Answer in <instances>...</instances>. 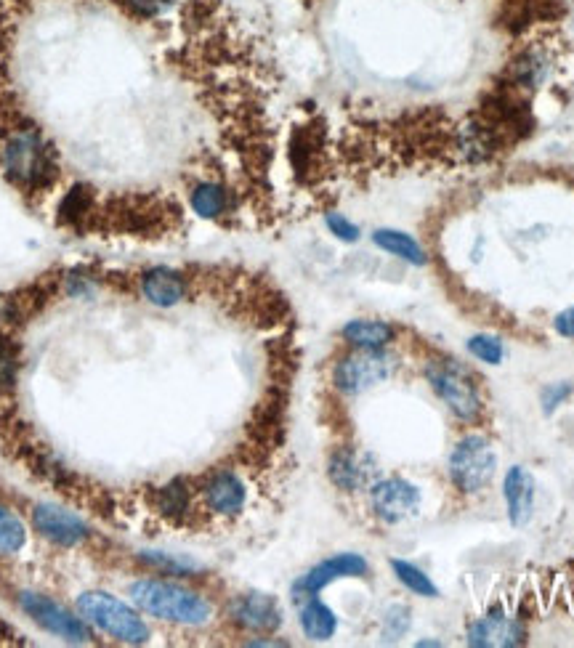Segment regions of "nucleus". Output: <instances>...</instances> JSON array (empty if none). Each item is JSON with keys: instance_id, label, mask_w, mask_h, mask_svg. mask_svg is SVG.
Segmentation results:
<instances>
[{"instance_id": "29", "label": "nucleus", "mask_w": 574, "mask_h": 648, "mask_svg": "<svg viewBox=\"0 0 574 648\" xmlns=\"http://www.w3.org/2000/svg\"><path fill=\"white\" fill-rule=\"evenodd\" d=\"M327 229L343 242H357L359 240V226H354L349 218H343L341 213H330L327 216Z\"/></svg>"}, {"instance_id": "13", "label": "nucleus", "mask_w": 574, "mask_h": 648, "mask_svg": "<svg viewBox=\"0 0 574 648\" xmlns=\"http://www.w3.org/2000/svg\"><path fill=\"white\" fill-rule=\"evenodd\" d=\"M232 619L253 633H274L282 625V606L266 593L240 595L232 603Z\"/></svg>"}, {"instance_id": "27", "label": "nucleus", "mask_w": 574, "mask_h": 648, "mask_svg": "<svg viewBox=\"0 0 574 648\" xmlns=\"http://www.w3.org/2000/svg\"><path fill=\"white\" fill-rule=\"evenodd\" d=\"M383 633L391 638V641H396V638H402L404 633H407V627H410V611L404 609V606H391V609L383 614Z\"/></svg>"}, {"instance_id": "9", "label": "nucleus", "mask_w": 574, "mask_h": 648, "mask_svg": "<svg viewBox=\"0 0 574 648\" xmlns=\"http://www.w3.org/2000/svg\"><path fill=\"white\" fill-rule=\"evenodd\" d=\"M527 638V627L521 619L505 614L500 606L489 609L484 617L471 622L468 627V646L492 648V646H519Z\"/></svg>"}, {"instance_id": "24", "label": "nucleus", "mask_w": 574, "mask_h": 648, "mask_svg": "<svg viewBox=\"0 0 574 648\" xmlns=\"http://www.w3.org/2000/svg\"><path fill=\"white\" fill-rule=\"evenodd\" d=\"M157 502H160V510L165 516L181 518L189 510V489L184 481H171L168 486L160 489L157 494Z\"/></svg>"}, {"instance_id": "25", "label": "nucleus", "mask_w": 574, "mask_h": 648, "mask_svg": "<svg viewBox=\"0 0 574 648\" xmlns=\"http://www.w3.org/2000/svg\"><path fill=\"white\" fill-rule=\"evenodd\" d=\"M141 561L149 566H155V569L165 571V574H176V577H189L194 571H200V566L189 561V558H179V556H165V553H157V550H147V553H141Z\"/></svg>"}, {"instance_id": "11", "label": "nucleus", "mask_w": 574, "mask_h": 648, "mask_svg": "<svg viewBox=\"0 0 574 648\" xmlns=\"http://www.w3.org/2000/svg\"><path fill=\"white\" fill-rule=\"evenodd\" d=\"M327 473H330V481H333L338 489H343V492H359V489L373 484L378 465H375L373 455L359 452V449L343 447L330 457Z\"/></svg>"}, {"instance_id": "17", "label": "nucleus", "mask_w": 574, "mask_h": 648, "mask_svg": "<svg viewBox=\"0 0 574 648\" xmlns=\"http://www.w3.org/2000/svg\"><path fill=\"white\" fill-rule=\"evenodd\" d=\"M343 338L349 340L354 348H367V351H381L394 340V327L378 319H354L343 327Z\"/></svg>"}, {"instance_id": "31", "label": "nucleus", "mask_w": 574, "mask_h": 648, "mask_svg": "<svg viewBox=\"0 0 574 648\" xmlns=\"http://www.w3.org/2000/svg\"><path fill=\"white\" fill-rule=\"evenodd\" d=\"M572 396V386L569 383H556V386H548L543 391V409L551 415L553 409L559 407V404H564Z\"/></svg>"}, {"instance_id": "16", "label": "nucleus", "mask_w": 574, "mask_h": 648, "mask_svg": "<svg viewBox=\"0 0 574 648\" xmlns=\"http://www.w3.org/2000/svg\"><path fill=\"white\" fill-rule=\"evenodd\" d=\"M245 500H248V489L240 481L237 473L221 471L216 473L213 479L205 486V502L213 513H221V516H234L245 508Z\"/></svg>"}, {"instance_id": "6", "label": "nucleus", "mask_w": 574, "mask_h": 648, "mask_svg": "<svg viewBox=\"0 0 574 648\" xmlns=\"http://www.w3.org/2000/svg\"><path fill=\"white\" fill-rule=\"evenodd\" d=\"M396 370V359L386 351H367V348H357V354L343 356L341 362L335 364L333 380L335 388L343 394L357 396L365 394L378 383H386Z\"/></svg>"}, {"instance_id": "8", "label": "nucleus", "mask_w": 574, "mask_h": 648, "mask_svg": "<svg viewBox=\"0 0 574 648\" xmlns=\"http://www.w3.org/2000/svg\"><path fill=\"white\" fill-rule=\"evenodd\" d=\"M370 505L375 516L386 524H402L410 516H415L420 508V489L410 481L391 476L370 484Z\"/></svg>"}, {"instance_id": "22", "label": "nucleus", "mask_w": 574, "mask_h": 648, "mask_svg": "<svg viewBox=\"0 0 574 648\" xmlns=\"http://www.w3.org/2000/svg\"><path fill=\"white\" fill-rule=\"evenodd\" d=\"M391 569H394L396 579L402 582L410 593L415 595H423V598H436L439 595V587L431 582V577H428L426 571L418 569L415 564H410V561H391Z\"/></svg>"}, {"instance_id": "19", "label": "nucleus", "mask_w": 574, "mask_h": 648, "mask_svg": "<svg viewBox=\"0 0 574 648\" xmlns=\"http://www.w3.org/2000/svg\"><path fill=\"white\" fill-rule=\"evenodd\" d=\"M373 242L381 247V250L396 255V258H402V261L412 263V266H423V263H426L423 247L412 240L410 234L396 232V229H378V232L373 234Z\"/></svg>"}, {"instance_id": "20", "label": "nucleus", "mask_w": 574, "mask_h": 648, "mask_svg": "<svg viewBox=\"0 0 574 648\" xmlns=\"http://www.w3.org/2000/svg\"><path fill=\"white\" fill-rule=\"evenodd\" d=\"M189 202H192V210L197 216L218 218L224 216L226 208H229V192L218 184H200L194 186Z\"/></svg>"}, {"instance_id": "15", "label": "nucleus", "mask_w": 574, "mask_h": 648, "mask_svg": "<svg viewBox=\"0 0 574 648\" xmlns=\"http://www.w3.org/2000/svg\"><path fill=\"white\" fill-rule=\"evenodd\" d=\"M503 497L508 521L513 526H527L535 510V479L521 465H513L503 479Z\"/></svg>"}, {"instance_id": "7", "label": "nucleus", "mask_w": 574, "mask_h": 648, "mask_svg": "<svg viewBox=\"0 0 574 648\" xmlns=\"http://www.w3.org/2000/svg\"><path fill=\"white\" fill-rule=\"evenodd\" d=\"M22 609L30 614L40 627H46L48 633H54L56 638H64L70 643H86L91 641V627L83 617H75L72 611L59 606L56 601L38 593H22L19 595Z\"/></svg>"}, {"instance_id": "5", "label": "nucleus", "mask_w": 574, "mask_h": 648, "mask_svg": "<svg viewBox=\"0 0 574 648\" xmlns=\"http://www.w3.org/2000/svg\"><path fill=\"white\" fill-rule=\"evenodd\" d=\"M497 455L484 436H466L450 455V479L460 492H481L495 479Z\"/></svg>"}, {"instance_id": "12", "label": "nucleus", "mask_w": 574, "mask_h": 648, "mask_svg": "<svg viewBox=\"0 0 574 648\" xmlns=\"http://www.w3.org/2000/svg\"><path fill=\"white\" fill-rule=\"evenodd\" d=\"M367 574V561L357 553H341V556H333L317 564L309 574H303L298 582H295V593L303 595V598H311L317 595L319 590H325L327 585H333L335 579L343 577H362Z\"/></svg>"}, {"instance_id": "1", "label": "nucleus", "mask_w": 574, "mask_h": 648, "mask_svg": "<svg viewBox=\"0 0 574 648\" xmlns=\"http://www.w3.org/2000/svg\"><path fill=\"white\" fill-rule=\"evenodd\" d=\"M131 598L136 609L149 617L165 619L173 625L200 627L208 625L213 617L210 603L187 587L163 582V579H139L131 585Z\"/></svg>"}, {"instance_id": "32", "label": "nucleus", "mask_w": 574, "mask_h": 648, "mask_svg": "<svg viewBox=\"0 0 574 648\" xmlns=\"http://www.w3.org/2000/svg\"><path fill=\"white\" fill-rule=\"evenodd\" d=\"M556 332H559L561 338H574V306H569L567 311H561L556 322H553Z\"/></svg>"}, {"instance_id": "30", "label": "nucleus", "mask_w": 574, "mask_h": 648, "mask_svg": "<svg viewBox=\"0 0 574 648\" xmlns=\"http://www.w3.org/2000/svg\"><path fill=\"white\" fill-rule=\"evenodd\" d=\"M16 380V359L6 343H0V391H8Z\"/></svg>"}, {"instance_id": "18", "label": "nucleus", "mask_w": 574, "mask_h": 648, "mask_svg": "<svg viewBox=\"0 0 574 648\" xmlns=\"http://www.w3.org/2000/svg\"><path fill=\"white\" fill-rule=\"evenodd\" d=\"M298 622H301L303 635L311 641H330L338 630V617L330 611V606L319 601L317 595H311L309 601L303 603Z\"/></svg>"}, {"instance_id": "21", "label": "nucleus", "mask_w": 574, "mask_h": 648, "mask_svg": "<svg viewBox=\"0 0 574 648\" xmlns=\"http://www.w3.org/2000/svg\"><path fill=\"white\" fill-rule=\"evenodd\" d=\"M548 70H551L548 56L543 51L529 48L527 54H521L519 62L513 64V78H516L519 85H524V88H537V85L548 78Z\"/></svg>"}, {"instance_id": "10", "label": "nucleus", "mask_w": 574, "mask_h": 648, "mask_svg": "<svg viewBox=\"0 0 574 648\" xmlns=\"http://www.w3.org/2000/svg\"><path fill=\"white\" fill-rule=\"evenodd\" d=\"M32 524L48 542L62 545V548H78L88 540L86 521H80V516L56 508V505H38L32 513Z\"/></svg>"}, {"instance_id": "23", "label": "nucleus", "mask_w": 574, "mask_h": 648, "mask_svg": "<svg viewBox=\"0 0 574 648\" xmlns=\"http://www.w3.org/2000/svg\"><path fill=\"white\" fill-rule=\"evenodd\" d=\"M27 542V529L8 508L0 505V553H16Z\"/></svg>"}, {"instance_id": "2", "label": "nucleus", "mask_w": 574, "mask_h": 648, "mask_svg": "<svg viewBox=\"0 0 574 648\" xmlns=\"http://www.w3.org/2000/svg\"><path fill=\"white\" fill-rule=\"evenodd\" d=\"M78 611L88 625L99 627L101 633L112 635L117 641L131 643V646L147 643L149 630L144 619L139 617V611L131 609L128 603L115 598V595L104 593V590L83 593L78 598Z\"/></svg>"}, {"instance_id": "26", "label": "nucleus", "mask_w": 574, "mask_h": 648, "mask_svg": "<svg viewBox=\"0 0 574 648\" xmlns=\"http://www.w3.org/2000/svg\"><path fill=\"white\" fill-rule=\"evenodd\" d=\"M468 351L484 364H500L505 356L503 343L492 338V335H474V338L468 340Z\"/></svg>"}, {"instance_id": "14", "label": "nucleus", "mask_w": 574, "mask_h": 648, "mask_svg": "<svg viewBox=\"0 0 574 648\" xmlns=\"http://www.w3.org/2000/svg\"><path fill=\"white\" fill-rule=\"evenodd\" d=\"M141 293L157 309H173V306H179L187 298V277L181 271L168 269V266H155V269L144 271Z\"/></svg>"}, {"instance_id": "28", "label": "nucleus", "mask_w": 574, "mask_h": 648, "mask_svg": "<svg viewBox=\"0 0 574 648\" xmlns=\"http://www.w3.org/2000/svg\"><path fill=\"white\" fill-rule=\"evenodd\" d=\"M125 6L131 8L136 16H144V19H155V16L165 14L168 8L176 3V0H123Z\"/></svg>"}, {"instance_id": "4", "label": "nucleus", "mask_w": 574, "mask_h": 648, "mask_svg": "<svg viewBox=\"0 0 574 648\" xmlns=\"http://www.w3.org/2000/svg\"><path fill=\"white\" fill-rule=\"evenodd\" d=\"M426 378L434 388V394L442 399L450 412L460 420H476L481 415V394L476 388L471 372L458 364L455 359H444V362H431L426 367Z\"/></svg>"}, {"instance_id": "3", "label": "nucleus", "mask_w": 574, "mask_h": 648, "mask_svg": "<svg viewBox=\"0 0 574 648\" xmlns=\"http://www.w3.org/2000/svg\"><path fill=\"white\" fill-rule=\"evenodd\" d=\"M3 165L8 176L22 186H46L56 176L51 147L35 131H19L3 149Z\"/></svg>"}]
</instances>
